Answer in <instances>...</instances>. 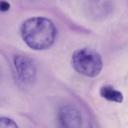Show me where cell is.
Returning a JSON list of instances; mask_svg holds the SVG:
<instances>
[{
  "label": "cell",
  "instance_id": "cell-3",
  "mask_svg": "<svg viewBox=\"0 0 128 128\" xmlns=\"http://www.w3.org/2000/svg\"><path fill=\"white\" fill-rule=\"evenodd\" d=\"M13 65L20 82L25 84H32L36 81L37 68L34 62L30 57L16 54L13 57Z\"/></svg>",
  "mask_w": 128,
  "mask_h": 128
},
{
  "label": "cell",
  "instance_id": "cell-6",
  "mask_svg": "<svg viewBox=\"0 0 128 128\" xmlns=\"http://www.w3.org/2000/svg\"><path fill=\"white\" fill-rule=\"evenodd\" d=\"M0 128H18V126L16 122L10 118L1 117L0 118Z\"/></svg>",
  "mask_w": 128,
  "mask_h": 128
},
{
  "label": "cell",
  "instance_id": "cell-1",
  "mask_svg": "<svg viewBox=\"0 0 128 128\" xmlns=\"http://www.w3.org/2000/svg\"><path fill=\"white\" fill-rule=\"evenodd\" d=\"M20 34L26 44L32 49L46 50L54 43L57 30L49 18L32 17L22 23Z\"/></svg>",
  "mask_w": 128,
  "mask_h": 128
},
{
  "label": "cell",
  "instance_id": "cell-4",
  "mask_svg": "<svg viewBox=\"0 0 128 128\" xmlns=\"http://www.w3.org/2000/svg\"><path fill=\"white\" fill-rule=\"evenodd\" d=\"M60 128H82V118L79 112L72 105L60 107L58 112Z\"/></svg>",
  "mask_w": 128,
  "mask_h": 128
},
{
  "label": "cell",
  "instance_id": "cell-7",
  "mask_svg": "<svg viewBox=\"0 0 128 128\" xmlns=\"http://www.w3.org/2000/svg\"><path fill=\"white\" fill-rule=\"evenodd\" d=\"M10 4L6 1H4V0H1L0 1V12H6L8 10L10 9Z\"/></svg>",
  "mask_w": 128,
  "mask_h": 128
},
{
  "label": "cell",
  "instance_id": "cell-2",
  "mask_svg": "<svg viewBox=\"0 0 128 128\" xmlns=\"http://www.w3.org/2000/svg\"><path fill=\"white\" fill-rule=\"evenodd\" d=\"M71 62L77 73L87 77H96L103 68L101 55L90 48L76 50L72 54Z\"/></svg>",
  "mask_w": 128,
  "mask_h": 128
},
{
  "label": "cell",
  "instance_id": "cell-5",
  "mask_svg": "<svg viewBox=\"0 0 128 128\" xmlns=\"http://www.w3.org/2000/svg\"><path fill=\"white\" fill-rule=\"evenodd\" d=\"M100 96L107 101L113 103H122L124 99L122 93L110 85L102 86L100 88Z\"/></svg>",
  "mask_w": 128,
  "mask_h": 128
}]
</instances>
